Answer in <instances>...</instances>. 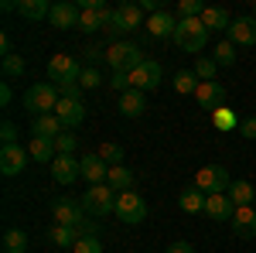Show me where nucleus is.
Listing matches in <instances>:
<instances>
[{"label":"nucleus","instance_id":"nucleus-1","mask_svg":"<svg viewBox=\"0 0 256 253\" xmlns=\"http://www.w3.org/2000/svg\"><path fill=\"white\" fill-rule=\"evenodd\" d=\"M174 45L181 48V52H202L205 45H208V28L202 24V18H184V21H178V28H174Z\"/></svg>","mask_w":256,"mask_h":253},{"label":"nucleus","instance_id":"nucleus-2","mask_svg":"<svg viewBox=\"0 0 256 253\" xmlns=\"http://www.w3.org/2000/svg\"><path fill=\"white\" fill-rule=\"evenodd\" d=\"M120 192H113L110 185H89V192H82V209L89 219H102V215L116 212Z\"/></svg>","mask_w":256,"mask_h":253},{"label":"nucleus","instance_id":"nucleus-3","mask_svg":"<svg viewBox=\"0 0 256 253\" xmlns=\"http://www.w3.org/2000/svg\"><path fill=\"white\" fill-rule=\"evenodd\" d=\"M144 62L147 59H144V52H140L134 41H116V45L106 48V65L113 72H137Z\"/></svg>","mask_w":256,"mask_h":253},{"label":"nucleus","instance_id":"nucleus-4","mask_svg":"<svg viewBox=\"0 0 256 253\" xmlns=\"http://www.w3.org/2000/svg\"><path fill=\"white\" fill-rule=\"evenodd\" d=\"M62 103L58 86L55 82H38L24 93V110H31L34 117H44V113H55V106Z\"/></svg>","mask_w":256,"mask_h":253},{"label":"nucleus","instance_id":"nucleus-5","mask_svg":"<svg viewBox=\"0 0 256 253\" xmlns=\"http://www.w3.org/2000/svg\"><path fill=\"white\" fill-rule=\"evenodd\" d=\"M229 185L232 181H229V171L222 164H205L195 175V188L205 195H222V192H229Z\"/></svg>","mask_w":256,"mask_h":253},{"label":"nucleus","instance_id":"nucleus-6","mask_svg":"<svg viewBox=\"0 0 256 253\" xmlns=\"http://www.w3.org/2000/svg\"><path fill=\"white\" fill-rule=\"evenodd\" d=\"M48 76H52L55 86H68V82H79L82 65H79L76 55H52V62H48Z\"/></svg>","mask_w":256,"mask_h":253},{"label":"nucleus","instance_id":"nucleus-7","mask_svg":"<svg viewBox=\"0 0 256 253\" xmlns=\"http://www.w3.org/2000/svg\"><path fill=\"white\" fill-rule=\"evenodd\" d=\"M116 215L123 219V222L137 226V222H144V219H147V202H144L137 192H120V198H116Z\"/></svg>","mask_w":256,"mask_h":253},{"label":"nucleus","instance_id":"nucleus-8","mask_svg":"<svg viewBox=\"0 0 256 253\" xmlns=\"http://www.w3.org/2000/svg\"><path fill=\"white\" fill-rule=\"evenodd\" d=\"M82 202L76 198H55L52 202V219H55V226H68V229H79L82 222Z\"/></svg>","mask_w":256,"mask_h":253},{"label":"nucleus","instance_id":"nucleus-9","mask_svg":"<svg viewBox=\"0 0 256 253\" xmlns=\"http://www.w3.org/2000/svg\"><path fill=\"white\" fill-rule=\"evenodd\" d=\"M28 147H20V144H4V151H0V171L10 178V175H20L24 168H28Z\"/></svg>","mask_w":256,"mask_h":253},{"label":"nucleus","instance_id":"nucleus-10","mask_svg":"<svg viewBox=\"0 0 256 253\" xmlns=\"http://www.w3.org/2000/svg\"><path fill=\"white\" fill-rule=\"evenodd\" d=\"M160 76H164L160 62L147 59L137 72H130V82H134V89H140V93H144V89H158V86H160Z\"/></svg>","mask_w":256,"mask_h":253},{"label":"nucleus","instance_id":"nucleus-11","mask_svg":"<svg viewBox=\"0 0 256 253\" xmlns=\"http://www.w3.org/2000/svg\"><path fill=\"white\" fill-rule=\"evenodd\" d=\"M79 18H82V11L76 7V4H68V0H58V4H52V14H48L52 28H62V31H68V28H79Z\"/></svg>","mask_w":256,"mask_h":253},{"label":"nucleus","instance_id":"nucleus-12","mask_svg":"<svg viewBox=\"0 0 256 253\" xmlns=\"http://www.w3.org/2000/svg\"><path fill=\"white\" fill-rule=\"evenodd\" d=\"M79 175H82V161H76L72 154H58L52 161V178H55L58 185H72Z\"/></svg>","mask_w":256,"mask_h":253},{"label":"nucleus","instance_id":"nucleus-13","mask_svg":"<svg viewBox=\"0 0 256 253\" xmlns=\"http://www.w3.org/2000/svg\"><path fill=\"white\" fill-rule=\"evenodd\" d=\"M205 215L212 219V222H232V215H236V205H232V198L222 192V195H208L205 198Z\"/></svg>","mask_w":256,"mask_h":253},{"label":"nucleus","instance_id":"nucleus-14","mask_svg":"<svg viewBox=\"0 0 256 253\" xmlns=\"http://www.w3.org/2000/svg\"><path fill=\"white\" fill-rule=\"evenodd\" d=\"M195 99H198L202 110H212V113H216V110L226 106V89H222L218 82H202L198 93H195Z\"/></svg>","mask_w":256,"mask_h":253},{"label":"nucleus","instance_id":"nucleus-15","mask_svg":"<svg viewBox=\"0 0 256 253\" xmlns=\"http://www.w3.org/2000/svg\"><path fill=\"white\" fill-rule=\"evenodd\" d=\"M229 41L232 45H256V18H236L229 24Z\"/></svg>","mask_w":256,"mask_h":253},{"label":"nucleus","instance_id":"nucleus-16","mask_svg":"<svg viewBox=\"0 0 256 253\" xmlns=\"http://www.w3.org/2000/svg\"><path fill=\"white\" fill-rule=\"evenodd\" d=\"M232 233L242 236V239H253L256 236V209L253 205L236 209V215H232Z\"/></svg>","mask_w":256,"mask_h":253},{"label":"nucleus","instance_id":"nucleus-17","mask_svg":"<svg viewBox=\"0 0 256 253\" xmlns=\"http://www.w3.org/2000/svg\"><path fill=\"white\" fill-rule=\"evenodd\" d=\"M55 117L65 123V130H72V127H79L82 120H86V110H82V103H76V99H62L58 106H55Z\"/></svg>","mask_w":256,"mask_h":253},{"label":"nucleus","instance_id":"nucleus-18","mask_svg":"<svg viewBox=\"0 0 256 253\" xmlns=\"http://www.w3.org/2000/svg\"><path fill=\"white\" fill-rule=\"evenodd\" d=\"M106 175H110V164H106L99 154L82 157V178H89L92 185H106Z\"/></svg>","mask_w":256,"mask_h":253},{"label":"nucleus","instance_id":"nucleus-19","mask_svg":"<svg viewBox=\"0 0 256 253\" xmlns=\"http://www.w3.org/2000/svg\"><path fill=\"white\" fill-rule=\"evenodd\" d=\"M28 154L34 157L38 164H52V161L58 157V147H55V140H48V137H31Z\"/></svg>","mask_w":256,"mask_h":253},{"label":"nucleus","instance_id":"nucleus-20","mask_svg":"<svg viewBox=\"0 0 256 253\" xmlns=\"http://www.w3.org/2000/svg\"><path fill=\"white\" fill-rule=\"evenodd\" d=\"M31 134H34V137H48V140H55L58 134H65V123H62L55 113H44V117H34V123H31Z\"/></svg>","mask_w":256,"mask_h":253},{"label":"nucleus","instance_id":"nucleus-21","mask_svg":"<svg viewBox=\"0 0 256 253\" xmlns=\"http://www.w3.org/2000/svg\"><path fill=\"white\" fill-rule=\"evenodd\" d=\"M174 28H178V21L168 11H158V14H150V21H147V31L154 38H174Z\"/></svg>","mask_w":256,"mask_h":253},{"label":"nucleus","instance_id":"nucleus-22","mask_svg":"<svg viewBox=\"0 0 256 253\" xmlns=\"http://www.w3.org/2000/svg\"><path fill=\"white\" fill-rule=\"evenodd\" d=\"M113 14H116V21H120V28L123 31H134V28H140V21H144V11H140L137 4H120V7H113Z\"/></svg>","mask_w":256,"mask_h":253},{"label":"nucleus","instance_id":"nucleus-23","mask_svg":"<svg viewBox=\"0 0 256 253\" xmlns=\"http://www.w3.org/2000/svg\"><path fill=\"white\" fill-rule=\"evenodd\" d=\"M144 110H147V103H144V93H140V89L120 93V113H123V117H140Z\"/></svg>","mask_w":256,"mask_h":253},{"label":"nucleus","instance_id":"nucleus-24","mask_svg":"<svg viewBox=\"0 0 256 253\" xmlns=\"http://www.w3.org/2000/svg\"><path fill=\"white\" fill-rule=\"evenodd\" d=\"M202 24L208 28V31H229V11H222V7H205V14H202Z\"/></svg>","mask_w":256,"mask_h":253},{"label":"nucleus","instance_id":"nucleus-25","mask_svg":"<svg viewBox=\"0 0 256 253\" xmlns=\"http://www.w3.org/2000/svg\"><path fill=\"white\" fill-rule=\"evenodd\" d=\"M113 18V11H110V7H106V11H82V18H79V28L82 31H89V35H92V31H102V28H106V21Z\"/></svg>","mask_w":256,"mask_h":253},{"label":"nucleus","instance_id":"nucleus-26","mask_svg":"<svg viewBox=\"0 0 256 253\" xmlns=\"http://www.w3.org/2000/svg\"><path fill=\"white\" fill-rule=\"evenodd\" d=\"M205 198H208V195L198 192L195 185H192V188H184V192L178 195V205H181L184 212H205Z\"/></svg>","mask_w":256,"mask_h":253},{"label":"nucleus","instance_id":"nucleus-27","mask_svg":"<svg viewBox=\"0 0 256 253\" xmlns=\"http://www.w3.org/2000/svg\"><path fill=\"white\" fill-rule=\"evenodd\" d=\"M106 185H110L113 192H130V185H134V171H130V168H123V164H116V168H110Z\"/></svg>","mask_w":256,"mask_h":253},{"label":"nucleus","instance_id":"nucleus-28","mask_svg":"<svg viewBox=\"0 0 256 253\" xmlns=\"http://www.w3.org/2000/svg\"><path fill=\"white\" fill-rule=\"evenodd\" d=\"M226 195L232 198V205H236V209H242V205H250V202L256 198V188L250 185V181H232Z\"/></svg>","mask_w":256,"mask_h":253},{"label":"nucleus","instance_id":"nucleus-29","mask_svg":"<svg viewBox=\"0 0 256 253\" xmlns=\"http://www.w3.org/2000/svg\"><path fill=\"white\" fill-rule=\"evenodd\" d=\"M18 11H20V18H28V21H41V18H48V14H52L48 0H20Z\"/></svg>","mask_w":256,"mask_h":253},{"label":"nucleus","instance_id":"nucleus-30","mask_svg":"<svg viewBox=\"0 0 256 253\" xmlns=\"http://www.w3.org/2000/svg\"><path fill=\"white\" fill-rule=\"evenodd\" d=\"M4 253H28V233L24 229H7L4 233Z\"/></svg>","mask_w":256,"mask_h":253},{"label":"nucleus","instance_id":"nucleus-31","mask_svg":"<svg viewBox=\"0 0 256 253\" xmlns=\"http://www.w3.org/2000/svg\"><path fill=\"white\" fill-rule=\"evenodd\" d=\"M216 69H218V62L212 59V55H198V62H195V76L202 79V82H216Z\"/></svg>","mask_w":256,"mask_h":253},{"label":"nucleus","instance_id":"nucleus-32","mask_svg":"<svg viewBox=\"0 0 256 253\" xmlns=\"http://www.w3.org/2000/svg\"><path fill=\"white\" fill-rule=\"evenodd\" d=\"M198 86H202V79L195 72H178L174 76V89L184 96V93H198Z\"/></svg>","mask_w":256,"mask_h":253},{"label":"nucleus","instance_id":"nucleus-33","mask_svg":"<svg viewBox=\"0 0 256 253\" xmlns=\"http://www.w3.org/2000/svg\"><path fill=\"white\" fill-rule=\"evenodd\" d=\"M76 239H79L76 229H68V226H52V243H55V246H76Z\"/></svg>","mask_w":256,"mask_h":253},{"label":"nucleus","instance_id":"nucleus-34","mask_svg":"<svg viewBox=\"0 0 256 253\" xmlns=\"http://www.w3.org/2000/svg\"><path fill=\"white\" fill-rule=\"evenodd\" d=\"M212 59H216L218 65H232V62H236V45H232V41H218Z\"/></svg>","mask_w":256,"mask_h":253},{"label":"nucleus","instance_id":"nucleus-35","mask_svg":"<svg viewBox=\"0 0 256 253\" xmlns=\"http://www.w3.org/2000/svg\"><path fill=\"white\" fill-rule=\"evenodd\" d=\"M96 154L102 157V161H106L110 168H116V164H123V147H120V144H102V147H99Z\"/></svg>","mask_w":256,"mask_h":253},{"label":"nucleus","instance_id":"nucleus-36","mask_svg":"<svg viewBox=\"0 0 256 253\" xmlns=\"http://www.w3.org/2000/svg\"><path fill=\"white\" fill-rule=\"evenodd\" d=\"M72 250L76 253H102V239L99 236H79Z\"/></svg>","mask_w":256,"mask_h":253},{"label":"nucleus","instance_id":"nucleus-37","mask_svg":"<svg viewBox=\"0 0 256 253\" xmlns=\"http://www.w3.org/2000/svg\"><path fill=\"white\" fill-rule=\"evenodd\" d=\"M178 14H181V21L184 18H202V14H205V4H202V0H181V4H178Z\"/></svg>","mask_w":256,"mask_h":253},{"label":"nucleus","instance_id":"nucleus-38","mask_svg":"<svg viewBox=\"0 0 256 253\" xmlns=\"http://www.w3.org/2000/svg\"><path fill=\"white\" fill-rule=\"evenodd\" d=\"M24 69H28V62L20 55H4V76H20Z\"/></svg>","mask_w":256,"mask_h":253},{"label":"nucleus","instance_id":"nucleus-39","mask_svg":"<svg viewBox=\"0 0 256 253\" xmlns=\"http://www.w3.org/2000/svg\"><path fill=\"white\" fill-rule=\"evenodd\" d=\"M76 140H79V137L72 134V130L58 134V137H55V147H58V154H72V151H76Z\"/></svg>","mask_w":256,"mask_h":253},{"label":"nucleus","instance_id":"nucleus-40","mask_svg":"<svg viewBox=\"0 0 256 253\" xmlns=\"http://www.w3.org/2000/svg\"><path fill=\"white\" fill-rule=\"evenodd\" d=\"M212 117H216V127H218V130H232V127H239L236 117H232V110H226V106H222V110H216Z\"/></svg>","mask_w":256,"mask_h":253},{"label":"nucleus","instance_id":"nucleus-41","mask_svg":"<svg viewBox=\"0 0 256 253\" xmlns=\"http://www.w3.org/2000/svg\"><path fill=\"white\" fill-rule=\"evenodd\" d=\"M102 35H106V41H110V45H116V41H120V35H123V28H120L116 14H113V18L106 21V28H102Z\"/></svg>","mask_w":256,"mask_h":253},{"label":"nucleus","instance_id":"nucleus-42","mask_svg":"<svg viewBox=\"0 0 256 253\" xmlns=\"http://www.w3.org/2000/svg\"><path fill=\"white\" fill-rule=\"evenodd\" d=\"M99 82H102V79H99V72L92 69V65H89V69H82V76H79V86H82V89H96Z\"/></svg>","mask_w":256,"mask_h":253},{"label":"nucleus","instance_id":"nucleus-43","mask_svg":"<svg viewBox=\"0 0 256 253\" xmlns=\"http://www.w3.org/2000/svg\"><path fill=\"white\" fill-rule=\"evenodd\" d=\"M58 96H62V99H76V103H82V86H79V82L58 86Z\"/></svg>","mask_w":256,"mask_h":253},{"label":"nucleus","instance_id":"nucleus-44","mask_svg":"<svg viewBox=\"0 0 256 253\" xmlns=\"http://www.w3.org/2000/svg\"><path fill=\"white\" fill-rule=\"evenodd\" d=\"M110 86H113V89H120V93L134 89V82H130V72H113V79H110Z\"/></svg>","mask_w":256,"mask_h":253},{"label":"nucleus","instance_id":"nucleus-45","mask_svg":"<svg viewBox=\"0 0 256 253\" xmlns=\"http://www.w3.org/2000/svg\"><path fill=\"white\" fill-rule=\"evenodd\" d=\"M0 140H4V144H18V127H14L10 120H4V127H0Z\"/></svg>","mask_w":256,"mask_h":253},{"label":"nucleus","instance_id":"nucleus-46","mask_svg":"<svg viewBox=\"0 0 256 253\" xmlns=\"http://www.w3.org/2000/svg\"><path fill=\"white\" fill-rule=\"evenodd\" d=\"M76 233L79 236H99V219H82Z\"/></svg>","mask_w":256,"mask_h":253},{"label":"nucleus","instance_id":"nucleus-47","mask_svg":"<svg viewBox=\"0 0 256 253\" xmlns=\"http://www.w3.org/2000/svg\"><path fill=\"white\" fill-rule=\"evenodd\" d=\"M239 137H246V140H256V117H246L239 123Z\"/></svg>","mask_w":256,"mask_h":253},{"label":"nucleus","instance_id":"nucleus-48","mask_svg":"<svg viewBox=\"0 0 256 253\" xmlns=\"http://www.w3.org/2000/svg\"><path fill=\"white\" fill-rule=\"evenodd\" d=\"M99 59H106V52H102V48H96V45H89V48H86V62H92V65H96Z\"/></svg>","mask_w":256,"mask_h":253},{"label":"nucleus","instance_id":"nucleus-49","mask_svg":"<svg viewBox=\"0 0 256 253\" xmlns=\"http://www.w3.org/2000/svg\"><path fill=\"white\" fill-rule=\"evenodd\" d=\"M79 11H106L102 0H79Z\"/></svg>","mask_w":256,"mask_h":253},{"label":"nucleus","instance_id":"nucleus-50","mask_svg":"<svg viewBox=\"0 0 256 253\" xmlns=\"http://www.w3.org/2000/svg\"><path fill=\"white\" fill-rule=\"evenodd\" d=\"M168 253H195V246L181 239V243H171V246H168Z\"/></svg>","mask_w":256,"mask_h":253},{"label":"nucleus","instance_id":"nucleus-51","mask_svg":"<svg viewBox=\"0 0 256 253\" xmlns=\"http://www.w3.org/2000/svg\"><path fill=\"white\" fill-rule=\"evenodd\" d=\"M0 52H4V55H14V52H10V35H7V31L0 35Z\"/></svg>","mask_w":256,"mask_h":253},{"label":"nucleus","instance_id":"nucleus-52","mask_svg":"<svg viewBox=\"0 0 256 253\" xmlns=\"http://www.w3.org/2000/svg\"><path fill=\"white\" fill-rule=\"evenodd\" d=\"M10 96H14V93H10V86H7V82H4V86H0V103H4V106H7V103H10Z\"/></svg>","mask_w":256,"mask_h":253},{"label":"nucleus","instance_id":"nucleus-53","mask_svg":"<svg viewBox=\"0 0 256 253\" xmlns=\"http://www.w3.org/2000/svg\"><path fill=\"white\" fill-rule=\"evenodd\" d=\"M0 11H4V14H10V11H18V4H14V0H4V4H0Z\"/></svg>","mask_w":256,"mask_h":253},{"label":"nucleus","instance_id":"nucleus-54","mask_svg":"<svg viewBox=\"0 0 256 253\" xmlns=\"http://www.w3.org/2000/svg\"><path fill=\"white\" fill-rule=\"evenodd\" d=\"M253 209H256V198H253Z\"/></svg>","mask_w":256,"mask_h":253},{"label":"nucleus","instance_id":"nucleus-55","mask_svg":"<svg viewBox=\"0 0 256 253\" xmlns=\"http://www.w3.org/2000/svg\"><path fill=\"white\" fill-rule=\"evenodd\" d=\"M253 18H256V14H253Z\"/></svg>","mask_w":256,"mask_h":253}]
</instances>
